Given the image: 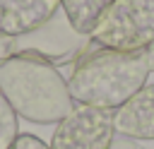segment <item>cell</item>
<instances>
[{"mask_svg": "<svg viewBox=\"0 0 154 149\" xmlns=\"http://www.w3.org/2000/svg\"><path fill=\"white\" fill-rule=\"evenodd\" d=\"M144 55H147V65H149V72H154V41L144 48Z\"/></svg>", "mask_w": 154, "mask_h": 149, "instance_id": "13", "label": "cell"}, {"mask_svg": "<svg viewBox=\"0 0 154 149\" xmlns=\"http://www.w3.org/2000/svg\"><path fill=\"white\" fill-rule=\"evenodd\" d=\"M19 115L7 103V99L0 94V149H10L14 139L19 137Z\"/></svg>", "mask_w": 154, "mask_h": 149, "instance_id": "9", "label": "cell"}, {"mask_svg": "<svg viewBox=\"0 0 154 149\" xmlns=\"http://www.w3.org/2000/svg\"><path fill=\"white\" fill-rule=\"evenodd\" d=\"M113 0H60V10L77 34L89 36L96 19L103 14V10Z\"/></svg>", "mask_w": 154, "mask_h": 149, "instance_id": "8", "label": "cell"}, {"mask_svg": "<svg viewBox=\"0 0 154 149\" xmlns=\"http://www.w3.org/2000/svg\"><path fill=\"white\" fill-rule=\"evenodd\" d=\"M10 149H51V147H48L43 139H38L36 135L24 132V135H19V137L14 139V144H12Z\"/></svg>", "mask_w": 154, "mask_h": 149, "instance_id": "10", "label": "cell"}, {"mask_svg": "<svg viewBox=\"0 0 154 149\" xmlns=\"http://www.w3.org/2000/svg\"><path fill=\"white\" fill-rule=\"evenodd\" d=\"M116 139V111L75 103L72 111L55 123L51 149H111Z\"/></svg>", "mask_w": 154, "mask_h": 149, "instance_id": "4", "label": "cell"}, {"mask_svg": "<svg viewBox=\"0 0 154 149\" xmlns=\"http://www.w3.org/2000/svg\"><path fill=\"white\" fill-rule=\"evenodd\" d=\"M111 149H144L137 139H130V137H116L113 139V144H111Z\"/></svg>", "mask_w": 154, "mask_h": 149, "instance_id": "11", "label": "cell"}, {"mask_svg": "<svg viewBox=\"0 0 154 149\" xmlns=\"http://www.w3.org/2000/svg\"><path fill=\"white\" fill-rule=\"evenodd\" d=\"M89 41L120 53L144 50L154 41V0H113L96 19Z\"/></svg>", "mask_w": 154, "mask_h": 149, "instance_id": "3", "label": "cell"}, {"mask_svg": "<svg viewBox=\"0 0 154 149\" xmlns=\"http://www.w3.org/2000/svg\"><path fill=\"white\" fill-rule=\"evenodd\" d=\"M14 55V38H7V36H0V62L5 58Z\"/></svg>", "mask_w": 154, "mask_h": 149, "instance_id": "12", "label": "cell"}, {"mask_svg": "<svg viewBox=\"0 0 154 149\" xmlns=\"http://www.w3.org/2000/svg\"><path fill=\"white\" fill-rule=\"evenodd\" d=\"M147 77L149 65L144 50H108L87 38L75 55L67 89L75 103L116 111L147 84Z\"/></svg>", "mask_w": 154, "mask_h": 149, "instance_id": "1", "label": "cell"}, {"mask_svg": "<svg viewBox=\"0 0 154 149\" xmlns=\"http://www.w3.org/2000/svg\"><path fill=\"white\" fill-rule=\"evenodd\" d=\"M116 132L130 139H154V84H144L116 108Z\"/></svg>", "mask_w": 154, "mask_h": 149, "instance_id": "7", "label": "cell"}, {"mask_svg": "<svg viewBox=\"0 0 154 149\" xmlns=\"http://www.w3.org/2000/svg\"><path fill=\"white\" fill-rule=\"evenodd\" d=\"M60 7V0H0V36L19 38L43 26Z\"/></svg>", "mask_w": 154, "mask_h": 149, "instance_id": "6", "label": "cell"}, {"mask_svg": "<svg viewBox=\"0 0 154 149\" xmlns=\"http://www.w3.org/2000/svg\"><path fill=\"white\" fill-rule=\"evenodd\" d=\"M0 94L19 118L36 125L60 123L75 106L60 70L34 53H14L0 62Z\"/></svg>", "mask_w": 154, "mask_h": 149, "instance_id": "2", "label": "cell"}, {"mask_svg": "<svg viewBox=\"0 0 154 149\" xmlns=\"http://www.w3.org/2000/svg\"><path fill=\"white\" fill-rule=\"evenodd\" d=\"M87 38L89 36H82L70 26L67 17L60 10L36 31L14 38V53H34L55 65V62L75 58L77 50L87 43Z\"/></svg>", "mask_w": 154, "mask_h": 149, "instance_id": "5", "label": "cell"}]
</instances>
